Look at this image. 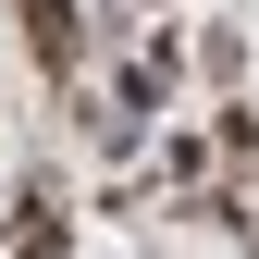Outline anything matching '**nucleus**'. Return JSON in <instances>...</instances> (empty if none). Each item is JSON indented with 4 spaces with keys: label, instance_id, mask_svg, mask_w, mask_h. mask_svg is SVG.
Segmentation results:
<instances>
[{
    "label": "nucleus",
    "instance_id": "1",
    "mask_svg": "<svg viewBox=\"0 0 259 259\" xmlns=\"http://www.w3.org/2000/svg\"><path fill=\"white\" fill-rule=\"evenodd\" d=\"M25 37H37V62H74V13L62 0H25Z\"/></svg>",
    "mask_w": 259,
    "mask_h": 259
}]
</instances>
